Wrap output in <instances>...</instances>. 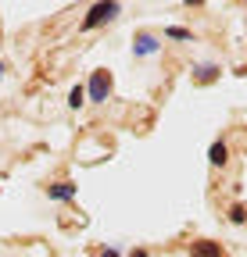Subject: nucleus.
Instances as JSON below:
<instances>
[{"instance_id":"obj_1","label":"nucleus","mask_w":247,"mask_h":257,"mask_svg":"<svg viewBox=\"0 0 247 257\" xmlns=\"http://www.w3.org/2000/svg\"><path fill=\"white\" fill-rule=\"evenodd\" d=\"M90 100L94 104H104L108 100V93H111V75L108 72H94V79H90Z\"/></svg>"},{"instance_id":"obj_2","label":"nucleus","mask_w":247,"mask_h":257,"mask_svg":"<svg viewBox=\"0 0 247 257\" xmlns=\"http://www.w3.org/2000/svg\"><path fill=\"white\" fill-rule=\"evenodd\" d=\"M115 15H118V4H94L90 15H86V22H83V29H97L101 22H111Z\"/></svg>"},{"instance_id":"obj_3","label":"nucleus","mask_w":247,"mask_h":257,"mask_svg":"<svg viewBox=\"0 0 247 257\" xmlns=\"http://www.w3.org/2000/svg\"><path fill=\"white\" fill-rule=\"evenodd\" d=\"M190 257H222V246L211 243V239H201V243L190 246Z\"/></svg>"},{"instance_id":"obj_4","label":"nucleus","mask_w":247,"mask_h":257,"mask_svg":"<svg viewBox=\"0 0 247 257\" xmlns=\"http://www.w3.org/2000/svg\"><path fill=\"white\" fill-rule=\"evenodd\" d=\"M133 50H136L140 57H147V54H154V50H158V40H154V36H147V32H140V36H136V43H133Z\"/></svg>"},{"instance_id":"obj_5","label":"nucleus","mask_w":247,"mask_h":257,"mask_svg":"<svg viewBox=\"0 0 247 257\" xmlns=\"http://www.w3.org/2000/svg\"><path fill=\"white\" fill-rule=\"evenodd\" d=\"M75 197V186L72 182H57V186H50V200H72Z\"/></svg>"},{"instance_id":"obj_6","label":"nucleus","mask_w":247,"mask_h":257,"mask_svg":"<svg viewBox=\"0 0 247 257\" xmlns=\"http://www.w3.org/2000/svg\"><path fill=\"white\" fill-rule=\"evenodd\" d=\"M226 157H229V147H226V143H211V150H208V161H211L215 168H219V165H226Z\"/></svg>"},{"instance_id":"obj_7","label":"nucleus","mask_w":247,"mask_h":257,"mask_svg":"<svg viewBox=\"0 0 247 257\" xmlns=\"http://www.w3.org/2000/svg\"><path fill=\"white\" fill-rule=\"evenodd\" d=\"M86 100V89L83 86H72V93H68V107H79Z\"/></svg>"},{"instance_id":"obj_8","label":"nucleus","mask_w":247,"mask_h":257,"mask_svg":"<svg viewBox=\"0 0 247 257\" xmlns=\"http://www.w3.org/2000/svg\"><path fill=\"white\" fill-rule=\"evenodd\" d=\"M215 72H219V68H215V64H201V68H197V79H215Z\"/></svg>"},{"instance_id":"obj_9","label":"nucleus","mask_w":247,"mask_h":257,"mask_svg":"<svg viewBox=\"0 0 247 257\" xmlns=\"http://www.w3.org/2000/svg\"><path fill=\"white\" fill-rule=\"evenodd\" d=\"M229 221L243 225V221H247V211H243V207H233V211H229Z\"/></svg>"},{"instance_id":"obj_10","label":"nucleus","mask_w":247,"mask_h":257,"mask_svg":"<svg viewBox=\"0 0 247 257\" xmlns=\"http://www.w3.org/2000/svg\"><path fill=\"white\" fill-rule=\"evenodd\" d=\"M165 36H172V40H190V32H187V29H176V25H172V29L165 32Z\"/></svg>"},{"instance_id":"obj_11","label":"nucleus","mask_w":247,"mask_h":257,"mask_svg":"<svg viewBox=\"0 0 247 257\" xmlns=\"http://www.w3.org/2000/svg\"><path fill=\"white\" fill-rule=\"evenodd\" d=\"M129 257H147V253H143V250H133V253H129Z\"/></svg>"},{"instance_id":"obj_12","label":"nucleus","mask_w":247,"mask_h":257,"mask_svg":"<svg viewBox=\"0 0 247 257\" xmlns=\"http://www.w3.org/2000/svg\"><path fill=\"white\" fill-rule=\"evenodd\" d=\"M104 257H118V253H115V250H108V253H104Z\"/></svg>"},{"instance_id":"obj_13","label":"nucleus","mask_w":247,"mask_h":257,"mask_svg":"<svg viewBox=\"0 0 247 257\" xmlns=\"http://www.w3.org/2000/svg\"><path fill=\"white\" fill-rule=\"evenodd\" d=\"M0 75H4V64H0Z\"/></svg>"}]
</instances>
